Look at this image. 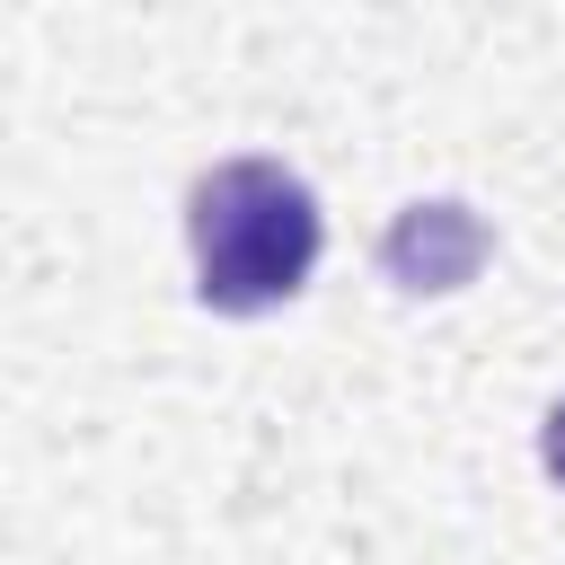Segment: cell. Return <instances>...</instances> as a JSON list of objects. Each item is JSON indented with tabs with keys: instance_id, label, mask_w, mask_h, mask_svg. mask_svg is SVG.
<instances>
[{
	"instance_id": "cell-1",
	"label": "cell",
	"mask_w": 565,
	"mask_h": 565,
	"mask_svg": "<svg viewBox=\"0 0 565 565\" xmlns=\"http://www.w3.org/2000/svg\"><path fill=\"white\" fill-rule=\"evenodd\" d=\"M185 238H194L203 309L256 318V309H282L309 282L327 221H318V194L282 159H221L185 194Z\"/></svg>"
},
{
	"instance_id": "cell-2",
	"label": "cell",
	"mask_w": 565,
	"mask_h": 565,
	"mask_svg": "<svg viewBox=\"0 0 565 565\" xmlns=\"http://www.w3.org/2000/svg\"><path fill=\"white\" fill-rule=\"evenodd\" d=\"M494 256V230L468 212V203H450V194H433V203H406L397 221H388V238H380V274L397 282V291H459V282H477V265Z\"/></svg>"
},
{
	"instance_id": "cell-3",
	"label": "cell",
	"mask_w": 565,
	"mask_h": 565,
	"mask_svg": "<svg viewBox=\"0 0 565 565\" xmlns=\"http://www.w3.org/2000/svg\"><path fill=\"white\" fill-rule=\"evenodd\" d=\"M539 459H547V477L565 486V397L547 406V424H539Z\"/></svg>"
}]
</instances>
